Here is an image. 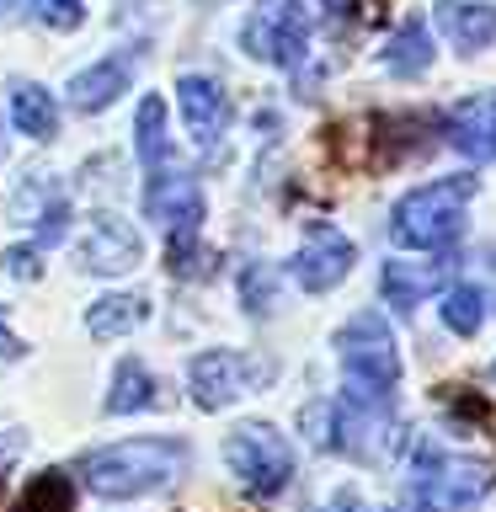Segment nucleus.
Listing matches in <instances>:
<instances>
[{"instance_id":"f257e3e1","label":"nucleus","mask_w":496,"mask_h":512,"mask_svg":"<svg viewBox=\"0 0 496 512\" xmlns=\"http://www.w3.org/2000/svg\"><path fill=\"white\" fill-rule=\"evenodd\" d=\"M187 459H192L187 443H176V438H128V443H107L80 459V480L102 502H134V496L166 491L187 470Z\"/></svg>"},{"instance_id":"f03ea898","label":"nucleus","mask_w":496,"mask_h":512,"mask_svg":"<svg viewBox=\"0 0 496 512\" xmlns=\"http://www.w3.org/2000/svg\"><path fill=\"white\" fill-rule=\"evenodd\" d=\"M491 486H496V464L491 459L443 454L432 438H416L395 512H464V507H475Z\"/></svg>"},{"instance_id":"7ed1b4c3","label":"nucleus","mask_w":496,"mask_h":512,"mask_svg":"<svg viewBox=\"0 0 496 512\" xmlns=\"http://www.w3.org/2000/svg\"><path fill=\"white\" fill-rule=\"evenodd\" d=\"M336 358H342V374H347L342 395L363 400V406H379V411H395L400 347H395V336H390L379 310H358L336 331Z\"/></svg>"},{"instance_id":"20e7f679","label":"nucleus","mask_w":496,"mask_h":512,"mask_svg":"<svg viewBox=\"0 0 496 512\" xmlns=\"http://www.w3.org/2000/svg\"><path fill=\"white\" fill-rule=\"evenodd\" d=\"M480 192L475 176H443V182L411 187L390 208V240L400 251H443L464 235V208Z\"/></svg>"},{"instance_id":"39448f33","label":"nucleus","mask_w":496,"mask_h":512,"mask_svg":"<svg viewBox=\"0 0 496 512\" xmlns=\"http://www.w3.org/2000/svg\"><path fill=\"white\" fill-rule=\"evenodd\" d=\"M224 464H230V475L240 480V491L262 496V502L283 496L288 480H294V448H288V438L267 422L235 427L230 438H224Z\"/></svg>"},{"instance_id":"423d86ee","label":"nucleus","mask_w":496,"mask_h":512,"mask_svg":"<svg viewBox=\"0 0 496 512\" xmlns=\"http://www.w3.org/2000/svg\"><path fill=\"white\" fill-rule=\"evenodd\" d=\"M310 32H315V0H283V6L256 11L246 22V54L278 64V70H299L304 54H310Z\"/></svg>"},{"instance_id":"0eeeda50","label":"nucleus","mask_w":496,"mask_h":512,"mask_svg":"<svg viewBox=\"0 0 496 512\" xmlns=\"http://www.w3.org/2000/svg\"><path fill=\"white\" fill-rule=\"evenodd\" d=\"M256 379H267V363L246 358V352H230V347H208L187 363V390L203 411L235 406L240 395H251Z\"/></svg>"},{"instance_id":"6e6552de","label":"nucleus","mask_w":496,"mask_h":512,"mask_svg":"<svg viewBox=\"0 0 496 512\" xmlns=\"http://www.w3.org/2000/svg\"><path fill=\"white\" fill-rule=\"evenodd\" d=\"M144 214L155 224H166L171 235H198L203 224V187L198 176H187L182 166H155L144 171Z\"/></svg>"},{"instance_id":"1a4fd4ad","label":"nucleus","mask_w":496,"mask_h":512,"mask_svg":"<svg viewBox=\"0 0 496 512\" xmlns=\"http://www.w3.org/2000/svg\"><path fill=\"white\" fill-rule=\"evenodd\" d=\"M352 262H358V246H352L336 224H310V230H304V246L294 251V262H288V272H294V283L304 294H331V288L352 272Z\"/></svg>"},{"instance_id":"9d476101","label":"nucleus","mask_w":496,"mask_h":512,"mask_svg":"<svg viewBox=\"0 0 496 512\" xmlns=\"http://www.w3.org/2000/svg\"><path fill=\"white\" fill-rule=\"evenodd\" d=\"M176 107H182V123H187L192 144H198L203 155H214L219 139L230 134V118H235L230 91H224L214 75H182L176 80Z\"/></svg>"},{"instance_id":"9b49d317","label":"nucleus","mask_w":496,"mask_h":512,"mask_svg":"<svg viewBox=\"0 0 496 512\" xmlns=\"http://www.w3.org/2000/svg\"><path fill=\"white\" fill-rule=\"evenodd\" d=\"M80 272H96V278H118V272H134L144 262V240L134 224H123L118 214H96L91 230L80 235Z\"/></svg>"},{"instance_id":"f8f14e48","label":"nucleus","mask_w":496,"mask_h":512,"mask_svg":"<svg viewBox=\"0 0 496 512\" xmlns=\"http://www.w3.org/2000/svg\"><path fill=\"white\" fill-rule=\"evenodd\" d=\"M123 91H134V59L128 54H107L86 64L80 75H70V86H64V102L75 112H107L112 102H123Z\"/></svg>"},{"instance_id":"ddd939ff","label":"nucleus","mask_w":496,"mask_h":512,"mask_svg":"<svg viewBox=\"0 0 496 512\" xmlns=\"http://www.w3.org/2000/svg\"><path fill=\"white\" fill-rule=\"evenodd\" d=\"M432 22L459 54H480L496 43V6H480V0H438Z\"/></svg>"},{"instance_id":"4468645a","label":"nucleus","mask_w":496,"mask_h":512,"mask_svg":"<svg viewBox=\"0 0 496 512\" xmlns=\"http://www.w3.org/2000/svg\"><path fill=\"white\" fill-rule=\"evenodd\" d=\"M448 272H454V262H448V267H427V262H384V272H379L384 304H395L400 315H411L416 304H422L432 288L448 278Z\"/></svg>"},{"instance_id":"2eb2a0df","label":"nucleus","mask_w":496,"mask_h":512,"mask_svg":"<svg viewBox=\"0 0 496 512\" xmlns=\"http://www.w3.org/2000/svg\"><path fill=\"white\" fill-rule=\"evenodd\" d=\"M379 59L390 75H427L432 70V27L422 16H406V22L390 32V43H384Z\"/></svg>"},{"instance_id":"dca6fc26","label":"nucleus","mask_w":496,"mask_h":512,"mask_svg":"<svg viewBox=\"0 0 496 512\" xmlns=\"http://www.w3.org/2000/svg\"><path fill=\"white\" fill-rule=\"evenodd\" d=\"M144 320H150V299L144 294H107V299H91L86 331L102 336V342H118V336L139 331Z\"/></svg>"},{"instance_id":"f3484780","label":"nucleus","mask_w":496,"mask_h":512,"mask_svg":"<svg viewBox=\"0 0 496 512\" xmlns=\"http://www.w3.org/2000/svg\"><path fill=\"white\" fill-rule=\"evenodd\" d=\"M134 155H139V166L144 171H155V166H166L171 160V139H166V96H144L139 112H134Z\"/></svg>"},{"instance_id":"a211bd4d","label":"nucleus","mask_w":496,"mask_h":512,"mask_svg":"<svg viewBox=\"0 0 496 512\" xmlns=\"http://www.w3.org/2000/svg\"><path fill=\"white\" fill-rule=\"evenodd\" d=\"M11 123H16V134H27V139H54L59 134V102L43 86L22 80V86L11 91Z\"/></svg>"},{"instance_id":"6ab92c4d","label":"nucleus","mask_w":496,"mask_h":512,"mask_svg":"<svg viewBox=\"0 0 496 512\" xmlns=\"http://www.w3.org/2000/svg\"><path fill=\"white\" fill-rule=\"evenodd\" d=\"M150 406H155V374L139 358H123L118 374H112V390H107V411L112 416H139Z\"/></svg>"},{"instance_id":"aec40b11","label":"nucleus","mask_w":496,"mask_h":512,"mask_svg":"<svg viewBox=\"0 0 496 512\" xmlns=\"http://www.w3.org/2000/svg\"><path fill=\"white\" fill-rule=\"evenodd\" d=\"M70 507H75V486L64 470L32 475V486L22 491V502H16V512H70Z\"/></svg>"},{"instance_id":"412c9836","label":"nucleus","mask_w":496,"mask_h":512,"mask_svg":"<svg viewBox=\"0 0 496 512\" xmlns=\"http://www.w3.org/2000/svg\"><path fill=\"white\" fill-rule=\"evenodd\" d=\"M480 320H486V294H480L475 283H454L443 294V326L454 336H475Z\"/></svg>"},{"instance_id":"4be33fe9","label":"nucleus","mask_w":496,"mask_h":512,"mask_svg":"<svg viewBox=\"0 0 496 512\" xmlns=\"http://www.w3.org/2000/svg\"><path fill=\"white\" fill-rule=\"evenodd\" d=\"M64 230H70V203L54 192V198H48V208L32 219V246H38V251H54L59 240H64Z\"/></svg>"},{"instance_id":"5701e85b","label":"nucleus","mask_w":496,"mask_h":512,"mask_svg":"<svg viewBox=\"0 0 496 512\" xmlns=\"http://www.w3.org/2000/svg\"><path fill=\"white\" fill-rule=\"evenodd\" d=\"M38 22L48 32H75L80 22H86V0H38Z\"/></svg>"},{"instance_id":"b1692460","label":"nucleus","mask_w":496,"mask_h":512,"mask_svg":"<svg viewBox=\"0 0 496 512\" xmlns=\"http://www.w3.org/2000/svg\"><path fill=\"white\" fill-rule=\"evenodd\" d=\"M208 251L198 246V235H171V278H203Z\"/></svg>"},{"instance_id":"393cba45","label":"nucleus","mask_w":496,"mask_h":512,"mask_svg":"<svg viewBox=\"0 0 496 512\" xmlns=\"http://www.w3.org/2000/svg\"><path fill=\"white\" fill-rule=\"evenodd\" d=\"M240 299H246L251 315H267L272 310V272L262 262H251L246 272H240Z\"/></svg>"},{"instance_id":"a878e982","label":"nucleus","mask_w":496,"mask_h":512,"mask_svg":"<svg viewBox=\"0 0 496 512\" xmlns=\"http://www.w3.org/2000/svg\"><path fill=\"white\" fill-rule=\"evenodd\" d=\"M38 246H11L6 256H0V262H6V272L11 278H22V283H38V272H43V262H38Z\"/></svg>"},{"instance_id":"bb28decb","label":"nucleus","mask_w":496,"mask_h":512,"mask_svg":"<svg viewBox=\"0 0 496 512\" xmlns=\"http://www.w3.org/2000/svg\"><path fill=\"white\" fill-rule=\"evenodd\" d=\"M38 11V0H0V27H16Z\"/></svg>"},{"instance_id":"cd10ccee","label":"nucleus","mask_w":496,"mask_h":512,"mask_svg":"<svg viewBox=\"0 0 496 512\" xmlns=\"http://www.w3.org/2000/svg\"><path fill=\"white\" fill-rule=\"evenodd\" d=\"M16 358H27V342L6 326V320H0V363H16Z\"/></svg>"},{"instance_id":"c85d7f7f","label":"nucleus","mask_w":496,"mask_h":512,"mask_svg":"<svg viewBox=\"0 0 496 512\" xmlns=\"http://www.w3.org/2000/svg\"><path fill=\"white\" fill-rule=\"evenodd\" d=\"M326 512H374V507H368V502H363V496H358V491H336Z\"/></svg>"},{"instance_id":"c756f323","label":"nucleus","mask_w":496,"mask_h":512,"mask_svg":"<svg viewBox=\"0 0 496 512\" xmlns=\"http://www.w3.org/2000/svg\"><path fill=\"white\" fill-rule=\"evenodd\" d=\"M480 118H486V150L496 155V91L480 96Z\"/></svg>"},{"instance_id":"7c9ffc66","label":"nucleus","mask_w":496,"mask_h":512,"mask_svg":"<svg viewBox=\"0 0 496 512\" xmlns=\"http://www.w3.org/2000/svg\"><path fill=\"white\" fill-rule=\"evenodd\" d=\"M491 374H496V363H491Z\"/></svg>"}]
</instances>
